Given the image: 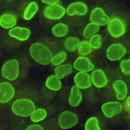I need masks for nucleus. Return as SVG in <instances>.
I'll use <instances>...</instances> for the list:
<instances>
[{
    "instance_id": "nucleus-26",
    "label": "nucleus",
    "mask_w": 130,
    "mask_h": 130,
    "mask_svg": "<svg viewBox=\"0 0 130 130\" xmlns=\"http://www.w3.org/2000/svg\"><path fill=\"white\" fill-rule=\"evenodd\" d=\"M85 129L86 130H100L99 122L96 117H91L86 122Z\"/></svg>"
},
{
    "instance_id": "nucleus-14",
    "label": "nucleus",
    "mask_w": 130,
    "mask_h": 130,
    "mask_svg": "<svg viewBox=\"0 0 130 130\" xmlns=\"http://www.w3.org/2000/svg\"><path fill=\"white\" fill-rule=\"evenodd\" d=\"M88 9L86 5L81 2H75L70 4L67 9V13L69 16H84L87 13Z\"/></svg>"
},
{
    "instance_id": "nucleus-6",
    "label": "nucleus",
    "mask_w": 130,
    "mask_h": 130,
    "mask_svg": "<svg viewBox=\"0 0 130 130\" xmlns=\"http://www.w3.org/2000/svg\"><path fill=\"white\" fill-rule=\"evenodd\" d=\"M126 53V48L122 44L117 43L111 45L106 52L107 57L112 61H118L125 55Z\"/></svg>"
},
{
    "instance_id": "nucleus-11",
    "label": "nucleus",
    "mask_w": 130,
    "mask_h": 130,
    "mask_svg": "<svg viewBox=\"0 0 130 130\" xmlns=\"http://www.w3.org/2000/svg\"><path fill=\"white\" fill-rule=\"evenodd\" d=\"M75 86L81 89H88L92 85V80L90 75L86 72L77 73L74 78Z\"/></svg>"
},
{
    "instance_id": "nucleus-27",
    "label": "nucleus",
    "mask_w": 130,
    "mask_h": 130,
    "mask_svg": "<svg viewBox=\"0 0 130 130\" xmlns=\"http://www.w3.org/2000/svg\"><path fill=\"white\" fill-rule=\"evenodd\" d=\"M77 51H78L79 55H82V56H85L91 53L92 47L88 42L83 41L79 44Z\"/></svg>"
},
{
    "instance_id": "nucleus-5",
    "label": "nucleus",
    "mask_w": 130,
    "mask_h": 130,
    "mask_svg": "<svg viewBox=\"0 0 130 130\" xmlns=\"http://www.w3.org/2000/svg\"><path fill=\"white\" fill-rule=\"evenodd\" d=\"M78 122V118L75 114L70 111L62 112L59 118V126L62 129H70L74 127Z\"/></svg>"
},
{
    "instance_id": "nucleus-1",
    "label": "nucleus",
    "mask_w": 130,
    "mask_h": 130,
    "mask_svg": "<svg viewBox=\"0 0 130 130\" xmlns=\"http://www.w3.org/2000/svg\"><path fill=\"white\" fill-rule=\"evenodd\" d=\"M30 55L36 62L42 65H47L52 62L53 54L52 51L42 43H35L29 49Z\"/></svg>"
},
{
    "instance_id": "nucleus-32",
    "label": "nucleus",
    "mask_w": 130,
    "mask_h": 130,
    "mask_svg": "<svg viewBox=\"0 0 130 130\" xmlns=\"http://www.w3.org/2000/svg\"><path fill=\"white\" fill-rule=\"evenodd\" d=\"M42 2L46 4H48L49 5H56L59 3V0H42Z\"/></svg>"
},
{
    "instance_id": "nucleus-28",
    "label": "nucleus",
    "mask_w": 130,
    "mask_h": 130,
    "mask_svg": "<svg viewBox=\"0 0 130 130\" xmlns=\"http://www.w3.org/2000/svg\"><path fill=\"white\" fill-rule=\"evenodd\" d=\"M89 44L91 46L92 48L95 49V50H98L101 48L102 46V37L98 34L93 35L90 39Z\"/></svg>"
},
{
    "instance_id": "nucleus-17",
    "label": "nucleus",
    "mask_w": 130,
    "mask_h": 130,
    "mask_svg": "<svg viewBox=\"0 0 130 130\" xmlns=\"http://www.w3.org/2000/svg\"><path fill=\"white\" fill-rule=\"evenodd\" d=\"M82 101V94L79 88L77 86H73L71 89V93L68 98L70 105L72 107H77Z\"/></svg>"
},
{
    "instance_id": "nucleus-8",
    "label": "nucleus",
    "mask_w": 130,
    "mask_h": 130,
    "mask_svg": "<svg viewBox=\"0 0 130 130\" xmlns=\"http://www.w3.org/2000/svg\"><path fill=\"white\" fill-rule=\"evenodd\" d=\"M66 10L60 5H53L46 7L44 11V15L50 20H60L63 17Z\"/></svg>"
},
{
    "instance_id": "nucleus-15",
    "label": "nucleus",
    "mask_w": 130,
    "mask_h": 130,
    "mask_svg": "<svg viewBox=\"0 0 130 130\" xmlns=\"http://www.w3.org/2000/svg\"><path fill=\"white\" fill-rule=\"evenodd\" d=\"M9 35L20 41H25L29 39L31 35V31L25 27H16L9 30Z\"/></svg>"
},
{
    "instance_id": "nucleus-13",
    "label": "nucleus",
    "mask_w": 130,
    "mask_h": 130,
    "mask_svg": "<svg viewBox=\"0 0 130 130\" xmlns=\"http://www.w3.org/2000/svg\"><path fill=\"white\" fill-rule=\"evenodd\" d=\"M92 83L97 88H103L107 85L108 80L102 70H96L91 74Z\"/></svg>"
},
{
    "instance_id": "nucleus-24",
    "label": "nucleus",
    "mask_w": 130,
    "mask_h": 130,
    "mask_svg": "<svg viewBox=\"0 0 130 130\" xmlns=\"http://www.w3.org/2000/svg\"><path fill=\"white\" fill-rule=\"evenodd\" d=\"M100 30V25L96 24L90 23L88 24L83 31V36L85 39H89L92 36L94 35Z\"/></svg>"
},
{
    "instance_id": "nucleus-29",
    "label": "nucleus",
    "mask_w": 130,
    "mask_h": 130,
    "mask_svg": "<svg viewBox=\"0 0 130 130\" xmlns=\"http://www.w3.org/2000/svg\"><path fill=\"white\" fill-rule=\"evenodd\" d=\"M67 53L65 52H61L53 57L52 61V64L54 66L61 64L67 59Z\"/></svg>"
},
{
    "instance_id": "nucleus-30",
    "label": "nucleus",
    "mask_w": 130,
    "mask_h": 130,
    "mask_svg": "<svg viewBox=\"0 0 130 130\" xmlns=\"http://www.w3.org/2000/svg\"><path fill=\"white\" fill-rule=\"evenodd\" d=\"M120 69L122 74L126 75H129L130 74V60H123L120 62Z\"/></svg>"
},
{
    "instance_id": "nucleus-19",
    "label": "nucleus",
    "mask_w": 130,
    "mask_h": 130,
    "mask_svg": "<svg viewBox=\"0 0 130 130\" xmlns=\"http://www.w3.org/2000/svg\"><path fill=\"white\" fill-rule=\"evenodd\" d=\"M73 71V67L72 65L67 64L58 65L55 68V74L59 79H62L67 75L71 74Z\"/></svg>"
},
{
    "instance_id": "nucleus-3",
    "label": "nucleus",
    "mask_w": 130,
    "mask_h": 130,
    "mask_svg": "<svg viewBox=\"0 0 130 130\" xmlns=\"http://www.w3.org/2000/svg\"><path fill=\"white\" fill-rule=\"evenodd\" d=\"M20 73L18 61L16 59L9 60L3 64L2 74L5 79L9 81H14L18 78Z\"/></svg>"
},
{
    "instance_id": "nucleus-33",
    "label": "nucleus",
    "mask_w": 130,
    "mask_h": 130,
    "mask_svg": "<svg viewBox=\"0 0 130 130\" xmlns=\"http://www.w3.org/2000/svg\"><path fill=\"white\" fill-rule=\"evenodd\" d=\"M129 99H130V98L128 97L127 98V100H126V102H127V104H128V106H129Z\"/></svg>"
},
{
    "instance_id": "nucleus-20",
    "label": "nucleus",
    "mask_w": 130,
    "mask_h": 130,
    "mask_svg": "<svg viewBox=\"0 0 130 130\" xmlns=\"http://www.w3.org/2000/svg\"><path fill=\"white\" fill-rule=\"evenodd\" d=\"M46 86L50 90L58 91L61 89L62 83L56 75H50L46 81Z\"/></svg>"
},
{
    "instance_id": "nucleus-31",
    "label": "nucleus",
    "mask_w": 130,
    "mask_h": 130,
    "mask_svg": "<svg viewBox=\"0 0 130 130\" xmlns=\"http://www.w3.org/2000/svg\"><path fill=\"white\" fill-rule=\"evenodd\" d=\"M27 130H44V128L40 125L33 124L27 127Z\"/></svg>"
},
{
    "instance_id": "nucleus-10",
    "label": "nucleus",
    "mask_w": 130,
    "mask_h": 130,
    "mask_svg": "<svg viewBox=\"0 0 130 130\" xmlns=\"http://www.w3.org/2000/svg\"><path fill=\"white\" fill-rule=\"evenodd\" d=\"M15 94L13 86L7 82H3L0 84V102L5 104L12 99Z\"/></svg>"
},
{
    "instance_id": "nucleus-18",
    "label": "nucleus",
    "mask_w": 130,
    "mask_h": 130,
    "mask_svg": "<svg viewBox=\"0 0 130 130\" xmlns=\"http://www.w3.org/2000/svg\"><path fill=\"white\" fill-rule=\"evenodd\" d=\"M17 23L14 15L11 14H4L0 18V25L4 29H10L16 25Z\"/></svg>"
},
{
    "instance_id": "nucleus-16",
    "label": "nucleus",
    "mask_w": 130,
    "mask_h": 130,
    "mask_svg": "<svg viewBox=\"0 0 130 130\" xmlns=\"http://www.w3.org/2000/svg\"><path fill=\"white\" fill-rule=\"evenodd\" d=\"M112 88L117 93V98L122 101L126 98L127 94V87L126 84L122 80H117L112 83Z\"/></svg>"
},
{
    "instance_id": "nucleus-25",
    "label": "nucleus",
    "mask_w": 130,
    "mask_h": 130,
    "mask_svg": "<svg viewBox=\"0 0 130 130\" xmlns=\"http://www.w3.org/2000/svg\"><path fill=\"white\" fill-rule=\"evenodd\" d=\"M47 116V112L44 109H37L31 115V120L33 122H39L44 119Z\"/></svg>"
},
{
    "instance_id": "nucleus-7",
    "label": "nucleus",
    "mask_w": 130,
    "mask_h": 130,
    "mask_svg": "<svg viewBox=\"0 0 130 130\" xmlns=\"http://www.w3.org/2000/svg\"><path fill=\"white\" fill-rule=\"evenodd\" d=\"M122 104L119 102H107L103 104L102 111L107 118H112L122 112Z\"/></svg>"
},
{
    "instance_id": "nucleus-12",
    "label": "nucleus",
    "mask_w": 130,
    "mask_h": 130,
    "mask_svg": "<svg viewBox=\"0 0 130 130\" xmlns=\"http://www.w3.org/2000/svg\"><path fill=\"white\" fill-rule=\"evenodd\" d=\"M74 67L75 70L81 72H89L94 70V67L88 58L80 57L74 62Z\"/></svg>"
},
{
    "instance_id": "nucleus-21",
    "label": "nucleus",
    "mask_w": 130,
    "mask_h": 130,
    "mask_svg": "<svg viewBox=\"0 0 130 130\" xmlns=\"http://www.w3.org/2000/svg\"><path fill=\"white\" fill-rule=\"evenodd\" d=\"M52 33L57 37H62L67 35L68 32V27L66 24L60 23L52 27Z\"/></svg>"
},
{
    "instance_id": "nucleus-22",
    "label": "nucleus",
    "mask_w": 130,
    "mask_h": 130,
    "mask_svg": "<svg viewBox=\"0 0 130 130\" xmlns=\"http://www.w3.org/2000/svg\"><path fill=\"white\" fill-rule=\"evenodd\" d=\"M80 41L79 39L74 37H68L64 42V47L69 52H75L78 49Z\"/></svg>"
},
{
    "instance_id": "nucleus-9",
    "label": "nucleus",
    "mask_w": 130,
    "mask_h": 130,
    "mask_svg": "<svg viewBox=\"0 0 130 130\" xmlns=\"http://www.w3.org/2000/svg\"><path fill=\"white\" fill-rule=\"evenodd\" d=\"M110 20L109 17L104 12L102 8H95L90 16V21L91 23L96 24L98 25H105Z\"/></svg>"
},
{
    "instance_id": "nucleus-4",
    "label": "nucleus",
    "mask_w": 130,
    "mask_h": 130,
    "mask_svg": "<svg viewBox=\"0 0 130 130\" xmlns=\"http://www.w3.org/2000/svg\"><path fill=\"white\" fill-rule=\"evenodd\" d=\"M107 29L112 37L119 38L126 32V26L120 18H114L107 24Z\"/></svg>"
},
{
    "instance_id": "nucleus-23",
    "label": "nucleus",
    "mask_w": 130,
    "mask_h": 130,
    "mask_svg": "<svg viewBox=\"0 0 130 130\" xmlns=\"http://www.w3.org/2000/svg\"><path fill=\"white\" fill-rule=\"evenodd\" d=\"M38 5L35 2H31L25 8L24 12V18L25 20H30L38 11Z\"/></svg>"
},
{
    "instance_id": "nucleus-2",
    "label": "nucleus",
    "mask_w": 130,
    "mask_h": 130,
    "mask_svg": "<svg viewBox=\"0 0 130 130\" xmlns=\"http://www.w3.org/2000/svg\"><path fill=\"white\" fill-rule=\"evenodd\" d=\"M12 111L16 115L28 117L35 111V105L32 101L29 99H19L12 104Z\"/></svg>"
}]
</instances>
